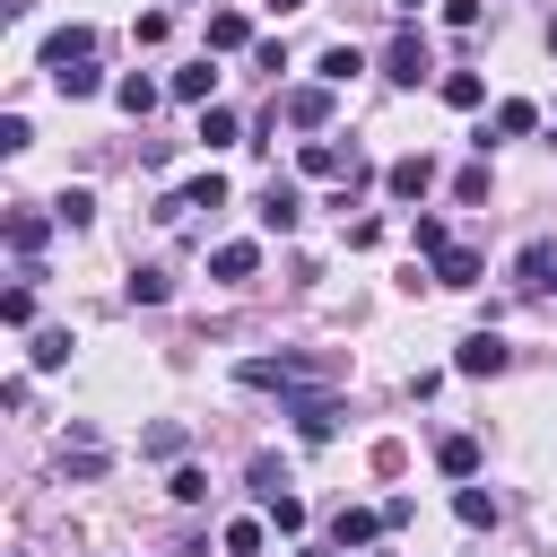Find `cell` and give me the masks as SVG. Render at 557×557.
Returning a JSON list of instances; mask_svg holds the SVG:
<instances>
[{
  "mask_svg": "<svg viewBox=\"0 0 557 557\" xmlns=\"http://www.w3.org/2000/svg\"><path fill=\"white\" fill-rule=\"evenodd\" d=\"M331 374H339V357H244L235 366L244 392H305V383H331Z\"/></svg>",
  "mask_w": 557,
  "mask_h": 557,
  "instance_id": "obj_1",
  "label": "cell"
},
{
  "mask_svg": "<svg viewBox=\"0 0 557 557\" xmlns=\"http://www.w3.org/2000/svg\"><path fill=\"white\" fill-rule=\"evenodd\" d=\"M426 70H435V52H426V35H418V26H400V35L383 44V78H392V87H418Z\"/></svg>",
  "mask_w": 557,
  "mask_h": 557,
  "instance_id": "obj_2",
  "label": "cell"
},
{
  "mask_svg": "<svg viewBox=\"0 0 557 557\" xmlns=\"http://www.w3.org/2000/svg\"><path fill=\"white\" fill-rule=\"evenodd\" d=\"M287 418H296L305 444H331V435H339V400H331V392H287Z\"/></svg>",
  "mask_w": 557,
  "mask_h": 557,
  "instance_id": "obj_3",
  "label": "cell"
},
{
  "mask_svg": "<svg viewBox=\"0 0 557 557\" xmlns=\"http://www.w3.org/2000/svg\"><path fill=\"white\" fill-rule=\"evenodd\" d=\"M191 209H226V174H191L183 191H165V200H157V218H165V226H174V218H191Z\"/></svg>",
  "mask_w": 557,
  "mask_h": 557,
  "instance_id": "obj_4",
  "label": "cell"
},
{
  "mask_svg": "<svg viewBox=\"0 0 557 557\" xmlns=\"http://www.w3.org/2000/svg\"><path fill=\"white\" fill-rule=\"evenodd\" d=\"M513 287H522V296H548V287H557V244H548V235H531V244L513 252Z\"/></svg>",
  "mask_w": 557,
  "mask_h": 557,
  "instance_id": "obj_5",
  "label": "cell"
},
{
  "mask_svg": "<svg viewBox=\"0 0 557 557\" xmlns=\"http://www.w3.org/2000/svg\"><path fill=\"white\" fill-rule=\"evenodd\" d=\"M383 191H392V200H426V191H435V157H426V148H418V157H392V165H383Z\"/></svg>",
  "mask_w": 557,
  "mask_h": 557,
  "instance_id": "obj_6",
  "label": "cell"
},
{
  "mask_svg": "<svg viewBox=\"0 0 557 557\" xmlns=\"http://www.w3.org/2000/svg\"><path fill=\"white\" fill-rule=\"evenodd\" d=\"M513 366V348L496 339V331H470L461 348H453V374H505Z\"/></svg>",
  "mask_w": 557,
  "mask_h": 557,
  "instance_id": "obj_7",
  "label": "cell"
},
{
  "mask_svg": "<svg viewBox=\"0 0 557 557\" xmlns=\"http://www.w3.org/2000/svg\"><path fill=\"white\" fill-rule=\"evenodd\" d=\"M78 61H96V35H87V26L44 35V78H61V70H78Z\"/></svg>",
  "mask_w": 557,
  "mask_h": 557,
  "instance_id": "obj_8",
  "label": "cell"
},
{
  "mask_svg": "<svg viewBox=\"0 0 557 557\" xmlns=\"http://www.w3.org/2000/svg\"><path fill=\"white\" fill-rule=\"evenodd\" d=\"M261 226H270V235H296V226H305V191H296V183H270V191H261Z\"/></svg>",
  "mask_w": 557,
  "mask_h": 557,
  "instance_id": "obj_9",
  "label": "cell"
},
{
  "mask_svg": "<svg viewBox=\"0 0 557 557\" xmlns=\"http://www.w3.org/2000/svg\"><path fill=\"white\" fill-rule=\"evenodd\" d=\"M44 235H52V226H44L35 209H17V218H9V252H17V278H44V270H35V252H44Z\"/></svg>",
  "mask_w": 557,
  "mask_h": 557,
  "instance_id": "obj_10",
  "label": "cell"
},
{
  "mask_svg": "<svg viewBox=\"0 0 557 557\" xmlns=\"http://www.w3.org/2000/svg\"><path fill=\"white\" fill-rule=\"evenodd\" d=\"M278 113H287L296 131H322V122H331V87H287V104H278Z\"/></svg>",
  "mask_w": 557,
  "mask_h": 557,
  "instance_id": "obj_11",
  "label": "cell"
},
{
  "mask_svg": "<svg viewBox=\"0 0 557 557\" xmlns=\"http://www.w3.org/2000/svg\"><path fill=\"white\" fill-rule=\"evenodd\" d=\"M487 131H496V139H531V131H540V104H531V96H505V104L487 113Z\"/></svg>",
  "mask_w": 557,
  "mask_h": 557,
  "instance_id": "obj_12",
  "label": "cell"
},
{
  "mask_svg": "<svg viewBox=\"0 0 557 557\" xmlns=\"http://www.w3.org/2000/svg\"><path fill=\"white\" fill-rule=\"evenodd\" d=\"M252 44V17L244 9H209V52H244Z\"/></svg>",
  "mask_w": 557,
  "mask_h": 557,
  "instance_id": "obj_13",
  "label": "cell"
},
{
  "mask_svg": "<svg viewBox=\"0 0 557 557\" xmlns=\"http://www.w3.org/2000/svg\"><path fill=\"white\" fill-rule=\"evenodd\" d=\"M209 270H218L226 287H244V278L261 270V244H218V252H209Z\"/></svg>",
  "mask_w": 557,
  "mask_h": 557,
  "instance_id": "obj_14",
  "label": "cell"
},
{
  "mask_svg": "<svg viewBox=\"0 0 557 557\" xmlns=\"http://www.w3.org/2000/svg\"><path fill=\"white\" fill-rule=\"evenodd\" d=\"M435 287H479V252L470 244H444L435 252Z\"/></svg>",
  "mask_w": 557,
  "mask_h": 557,
  "instance_id": "obj_15",
  "label": "cell"
},
{
  "mask_svg": "<svg viewBox=\"0 0 557 557\" xmlns=\"http://www.w3.org/2000/svg\"><path fill=\"white\" fill-rule=\"evenodd\" d=\"M435 470L444 479H479V435H444L435 444Z\"/></svg>",
  "mask_w": 557,
  "mask_h": 557,
  "instance_id": "obj_16",
  "label": "cell"
},
{
  "mask_svg": "<svg viewBox=\"0 0 557 557\" xmlns=\"http://www.w3.org/2000/svg\"><path fill=\"white\" fill-rule=\"evenodd\" d=\"M374 531H383V513H366V505H339V522H331V540H339V548H366Z\"/></svg>",
  "mask_w": 557,
  "mask_h": 557,
  "instance_id": "obj_17",
  "label": "cell"
},
{
  "mask_svg": "<svg viewBox=\"0 0 557 557\" xmlns=\"http://www.w3.org/2000/svg\"><path fill=\"white\" fill-rule=\"evenodd\" d=\"M313 70H322V87H348V78L366 70V52H357V44H331V52L313 61Z\"/></svg>",
  "mask_w": 557,
  "mask_h": 557,
  "instance_id": "obj_18",
  "label": "cell"
},
{
  "mask_svg": "<svg viewBox=\"0 0 557 557\" xmlns=\"http://www.w3.org/2000/svg\"><path fill=\"white\" fill-rule=\"evenodd\" d=\"M444 104H453V113H479V104H487L479 70H444Z\"/></svg>",
  "mask_w": 557,
  "mask_h": 557,
  "instance_id": "obj_19",
  "label": "cell"
},
{
  "mask_svg": "<svg viewBox=\"0 0 557 557\" xmlns=\"http://www.w3.org/2000/svg\"><path fill=\"white\" fill-rule=\"evenodd\" d=\"M113 104H122L131 122H148V104H157V78H139V70H131V78H113Z\"/></svg>",
  "mask_w": 557,
  "mask_h": 557,
  "instance_id": "obj_20",
  "label": "cell"
},
{
  "mask_svg": "<svg viewBox=\"0 0 557 557\" xmlns=\"http://www.w3.org/2000/svg\"><path fill=\"white\" fill-rule=\"evenodd\" d=\"M61 470H70V479H104V444H96V435H78V444L61 453Z\"/></svg>",
  "mask_w": 557,
  "mask_h": 557,
  "instance_id": "obj_21",
  "label": "cell"
},
{
  "mask_svg": "<svg viewBox=\"0 0 557 557\" xmlns=\"http://www.w3.org/2000/svg\"><path fill=\"white\" fill-rule=\"evenodd\" d=\"M261 513H270V531H287V540H305V522H313V513H305V496H270Z\"/></svg>",
  "mask_w": 557,
  "mask_h": 557,
  "instance_id": "obj_22",
  "label": "cell"
},
{
  "mask_svg": "<svg viewBox=\"0 0 557 557\" xmlns=\"http://www.w3.org/2000/svg\"><path fill=\"white\" fill-rule=\"evenodd\" d=\"M209 87H218V70H209V61H191V70H174V96H183V104H209Z\"/></svg>",
  "mask_w": 557,
  "mask_h": 557,
  "instance_id": "obj_23",
  "label": "cell"
},
{
  "mask_svg": "<svg viewBox=\"0 0 557 557\" xmlns=\"http://www.w3.org/2000/svg\"><path fill=\"white\" fill-rule=\"evenodd\" d=\"M52 218H61V226H87V218H96V191H87V183H70V191L52 200Z\"/></svg>",
  "mask_w": 557,
  "mask_h": 557,
  "instance_id": "obj_24",
  "label": "cell"
},
{
  "mask_svg": "<svg viewBox=\"0 0 557 557\" xmlns=\"http://www.w3.org/2000/svg\"><path fill=\"white\" fill-rule=\"evenodd\" d=\"M26 357H35V374H52V366H70V331H35V348H26Z\"/></svg>",
  "mask_w": 557,
  "mask_h": 557,
  "instance_id": "obj_25",
  "label": "cell"
},
{
  "mask_svg": "<svg viewBox=\"0 0 557 557\" xmlns=\"http://www.w3.org/2000/svg\"><path fill=\"white\" fill-rule=\"evenodd\" d=\"M165 496H174V505H200V496H209V470H200V461H183V470L165 479Z\"/></svg>",
  "mask_w": 557,
  "mask_h": 557,
  "instance_id": "obj_26",
  "label": "cell"
},
{
  "mask_svg": "<svg viewBox=\"0 0 557 557\" xmlns=\"http://www.w3.org/2000/svg\"><path fill=\"white\" fill-rule=\"evenodd\" d=\"M453 513H461L470 531H487V522H496V496H487V487H461V496H453Z\"/></svg>",
  "mask_w": 557,
  "mask_h": 557,
  "instance_id": "obj_27",
  "label": "cell"
},
{
  "mask_svg": "<svg viewBox=\"0 0 557 557\" xmlns=\"http://www.w3.org/2000/svg\"><path fill=\"white\" fill-rule=\"evenodd\" d=\"M235 139V113L226 104H200V148H226Z\"/></svg>",
  "mask_w": 557,
  "mask_h": 557,
  "instance_id": "obj_28",
  "label": "cell"
},
{
  "mask_svg": "<svg viewBox=\"0 0 557 557\" xmlns=\"http://www.w3.org/2000/svg\"><path fill=\"white\" fill-rule=\"evenodd\" d=\"M165 296H174L165 270H131V305H165Z\"/></svg>",
  "mask_w": 557,
  "mask_h": 557,
  "instance_id": "obj_29",
  "label": "cell"
},
{
  "mask_svg": "<svg viewBox=\"0 0 557 557\" xmlns=\"http://www.w3.org/2000/svg\"><path fill=\"white\" fill-rule=\"evenodd\" d=\"M453 200L479 209V200H487V165H461V174H453Z\"/></svg>",
  "mask_w": 557,
  "mask_h": 557,
  "instance_id": "obj_30",
  "label": "cell"
},
{
  "mask_svg": "<svg viewBox=\"0 0 557 557\" xmlns=\"http://www.w3.org/2000/svg\"><path fill=\"white\" fill-rule=\"evenodd\" d=\"M0 322L26 331V322H35V287H9V296H0Z\"/></svg>",
  "mask_w": 557,
  "mask_h": 557,
  "instance_id": "obj_31",
  "label": "cell"
},
{
  "mask_svg": "<svg viewBox=\"0 0 557 557\" xmlns=\"http://www.w3.org/2000/svg\"><path fill=\"white\" fill-rule=\"evenodd\" d=\"M252 496H261V505H270V496H287V470H278V461H270V453H261V461H252Z\"/></svg>",
  "mask_w": 557,
  "mask_h": 557,
  "instance_id": "obj_32",
  "label": "cell"
},
{
  "mask_svg": "<svg viewBox=\"0 0 557 557\" xmlns=\"http://www.w3.org/2000/svg\"><path fill=\"white\" fill-rule=\"evenodd\" d=\"M139 453H157V461H174V453H183V426H148V435H139Z\"/></svg>",
  "mask_w": 557,
  "mask_h": 557,
  "instance_id": "obj_33",
  "label": "cell"
},
{
  "mask_svg": "<svg viewBox=\"0 0 557 557\" xmlns=\"http://www.w3.org/2000/svg\"><path fill=\"white\" fill-rule=\"evenodd\" d=\"M226 557H261V522H226Z\"/></svg>",
  "mask_w": 557,
  "mask_h": 557,
  "instance_id": "obj_34",
  "label": "cell"
},
{
  "mask_svg": "<svg viewBox=\"0 0 557 557\" xmlns=\"http://www.w3.org/2000/svg\"><path fill=\"white\" fill-rule=\"evenodd\" d=\"M409 235H418V252H426V261H435V252H444V244H453V235H444V218H418V226H409Z\"/></svg>",
  "mask_w": 557,
  "mask_h": 557,
  "instance_id": "obj_35",
  "label": "cell"
},
{
  "mask_svg": "<svg viewBox=\"0 0 557 557\" xmlns=\"http://www.w3.org/2000/svg\"><path fill=\"white\" fill-rule=\"evenodd\" d=\"M383 9H400V17H418V9H426V0H383Z\"/></svg>",
  "mask_w": 557,
  "mask_h": 557,
  "instance_id": "obj_36",
  "label": "cell"
},
{
  "mask_svg": "<svg viewBox=\"0 0 557 557\" xmlns=\"http://www.w3.org/2000/svg\"><path fill=\"white\" fill-rule=\"evenodd\" d=\"M296 557H331V548H296Z\"/></svg>",
  "mask_w": 557,
  "mask_h": 557,
  "instance_id": "obj_37",
  "label": "cell"
},
{
  "mask_svg": "<svg viewBox=\"0 0 557 557\" xmlns=\"http://www.w3.org/2000/svg\"><path fill=\"white\" fill-rule=\"evenodd\" d=\"M270 9H305V0H270Z\"/></svg>",
  "mask_w": 557,
  "mask_h": 557,
  "instance_id": "obj_38",
  "label": "cell"
},
{
  "mask_svg": "<svg viewBox=\"0 0 557 557\" xmlns=\"http://www.w3.org/2000/svg\"><path fill=\"white\" fill-rule=\"evenodd\" d=\"M366 557H392V548H366Z\"/></svg>",
  "mask_w": 557,
  "mask_h": 557,
  "instance_id": "obj_39",
  "label": "cell"
}]
</instances>
